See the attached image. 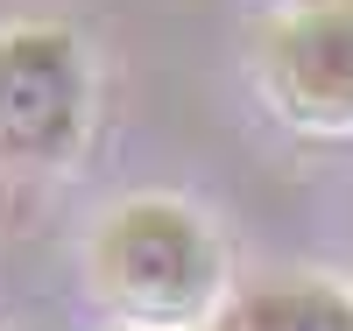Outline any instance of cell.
Returning <instances> with one entry per match:
<instances>
[{
	"mask_svg": "<svg viewBox=\"0 0 353 331\" xmlns=\"http://www.w3.org/2000/svg\"><path fill=\"white\" fill-rule=\"evenodd\" d=\"M92 289L149 331H184L219 303L226 254L184 197H128L92 233Z\"/></svg>",
	"mask_w": 353,
	"mask_h": 331,
	"instance_id": "1",
	"label": "cell"
},
{
	"mask_svg": "<svg viewBox=\"0 0 353 331\" xmlns=\"http://www.w3.org/2000/svg\"><path fill=\"white\" fill-rule=\"evenodd\" d=\"M92 78L71 28H0V169H50L85 134Z\"/></svg>",
	"mask_w": 353,
	"mask_h": 331,
	"instance_id": "2",
	"label": "cell"
},
{
	"mask_svg": "<svg viewBox=\"0 0 353 331\" xmlns=\"http://www.w3.org/2000/svg\"><path fill=\"white\" fill-rule=\"evenodd\" d=\"M261 85L304 134H353V0H290L261 43Z\"/></svg>",
	"mask_w": 353,
	"mask_h": 331,
	"instance_id": "3",
	"label": "cell"
},
{
	"mask_svg": "<svg viewBox=\"0 0 353 331\" xmlns=\"http://www.w3.org/2000/svg\"><path fill=\"white\" fill-rule=\"evenodd\" d=\"M219 331H353V289L318 275H269L219 310Z\"/></svg>",
	"mask_w": 353,
	"mask_h": 331,
	"instance_id": "4",
	"label": "cell"
}]
</instances>
